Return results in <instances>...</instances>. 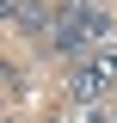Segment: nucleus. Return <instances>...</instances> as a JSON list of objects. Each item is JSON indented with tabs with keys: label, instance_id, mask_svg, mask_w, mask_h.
<instances>
[{
	"label": "nucleus",
	"instance_id": "nucleus-2",
	"mask_svg": "<svg viewBox=\"0 0 117 123\" xmlns=\"http://www.w3.org/2000/svg\"><path fill=\"white\" fill-rule=\"evenodd\" d=\"M111 86H117V49H99V55H86L68 74V98L74 105H99Z\"/></svg>",
	"mask_w": 117,
	"mask_h": 123
},
{
	"label": "nucleus",
	"instance_id": "nucleus-1",
	"mask_svg": "<svg viewBox=\"0 0 117 123\" xmlns=\"http://www.w3.org/2000/svg\"><path fill=\"white\" fill-rule=\"evenodd\" d=\"M99 37H111V12H105V6H92V0H68V6H62V18L49 25V49H56V55H74V62L86 55Z\"/></svg>",
	"mask_w": 117,
	"mask_h": 123
}]
</instances>
